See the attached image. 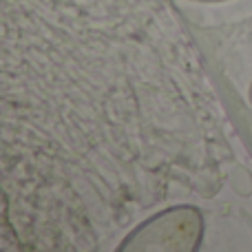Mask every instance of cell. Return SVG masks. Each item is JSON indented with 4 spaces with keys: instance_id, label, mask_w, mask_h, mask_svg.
Wrapping results in <instances>:
<instances>
[{
    "instance_id": "obj_1",
    "label": "cell",
    "mask_w": 252,
    "mask_h": 252,
    "mask_svg": "<svg viewBox=\"0 0 252 252\" xmlns=\"http://www.w3.org/2000/svg\"><path fill=\"white\" fill-rule=\"evenodd\" d=\"M204 213L179 204L144 219L122 239V252H195L204 241Z\"/></svg>"
},
{
    "instance_id": "obj_2",
    "label": "cell",
    "mask_w": 252,
    "mask_h": 252,
    "mask_svg": "<svg viewBox=\"0 0 252 252\" xmlns=\"http://www.w3.org/2000/svg\"><path fill=\"white\" fill-rule=\"evenodd\" d=\"M188 2H226V0H188Z\"/></svg>"
},
{
    "instance_id": "obj_3",
    "label": "cell",
    "mask_w": 252,
    "mask_h": 252,
    "mask_svg": "<svg viewBox=\"0 0 252 252\" xmlns=\"http://www.w3.org/2000/svg\"><path fill=\"white\" fill-rule=\"evenodd\" d=\"M248 100H250V104H252V82H250V89H248Z\"/></svg>"
}]
</instances>
